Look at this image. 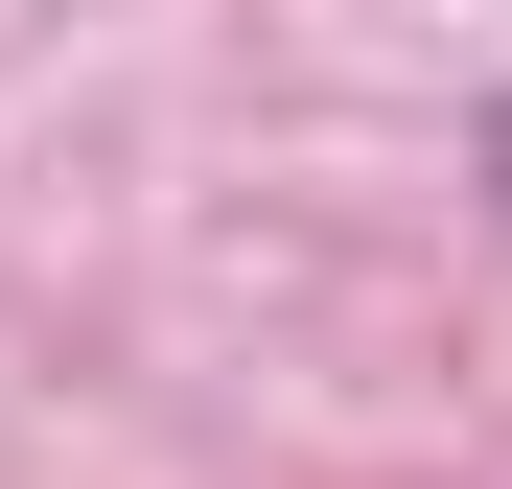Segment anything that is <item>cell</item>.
<instances>
[]
</instances>
